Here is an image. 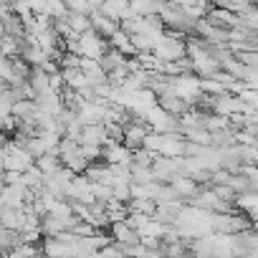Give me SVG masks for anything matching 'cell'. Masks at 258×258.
Instances as JSON below:
<instances>
[{
    "mask_svg": "<svg viewBox=\"0 0 258 258\" xmlns=\"http://www.w3.org/2000/svg\"><path fill=\"white\" fill-rule=\"evenodd\" d=\"M36 258H46V255H43V253H38V255H36Z\"/></svg>",
    "mask_w": 258,
    "mask_h": 258,
    "instance_id": "60d3db41",
    "label": "cell"
},
{
    "mask_svg": "<svg viewBox=\"0 0 258 258\" xmlns=\"http://www.w3.org/2000/svg\"><path fill=\"white\" fill-rule=\"evenodd\" d=\"M180 210H182V203H165V205H157L152 220H157V223L165 225V228H167V225H175Z\"/></svg>",
    "mask_w": 258,
    "mask_h": 258,
    "instance_id": "5bb4252c",
    "label": "cell"
},
{
    "mask_svg": "<svg viewBox=\"0 0 258 258\" xmlns=\"http://www.w3.org/2000/svg\"><path fill=\"white\" fill-rule=\"evenodd\" d=\"M157 106L165 111V114H170V116H175V119H180L190 106L182 101V99H177V96H160L157 99Z\"/></svg>",
    "mask_w": 258,
    "mask_h": 258,
    "instance_id": "9a60e30c",
    "label": "cell"
},
{
    "mask_svg": "<svg viewBox=\"0 0 258 258\" xmlns=\"http://www.w3.org/2000/svg\"><path fill=\"white\" fill-rule=\"evenodd\" d=\"M235 152H238L240 165H255V162H258V152H255V147H243V145H235Z\"/></svg>",
    "mask_w": 258,
    "mask_h": 258,
    "instance_id": "f546056e",
    "label": "cell"
},
{
    "mask_svg": "<svg viewBox=\"0 0 258 258\" xmlns=\"http://www.w3.org/2000/svg\"><path fill=\"white\" fill-rule=\"evenodd\" d=\"M13 104H16V99H13L11 89H8V91H0V121L11 116V109H13Z\"/></svg>",
    "mask_w": 258,
    "mask_h": 258,
    "instance_id": "1f68e13d",
    "label": "cell"
},
{
    "mask_svg": "<svg viewBox=\"0 0 258 258\" xmlns=\"http://www.w3.org/2000/svg\"><path fill=\"white\" fill-rule=\"evenodd\" d=\"M48 215H51V218H56L58 223H63V225H66V223H69V220L74 218V210H71V205H69V203L58 200V203L53 205V210H51Z\"/></svg>",
    "mask_w": 258,
    "mask_h": 258,
    "instance_id": "4316f807",
    "label": "cell"
},
{
    "mask_svg": "<svg viewBox=\"0 0 258 258\" xmlns=\"http://www.w3.org/2000/svg\"><path fill=\"white\" fill-rule=\"evenodd\" d=\"M0 28H3V36H8V38H23V21L18 18V16H3L0 18Z\"/></svg>",
    "mask_w": 258,
    "mask_h": 258,
    "instance_id": "2e32d148",
    "label": "cell"
},
{
    "mask_svg": "<svg viewBox=\"0 0 258 258\" xmlns=\"http://www.w3.org/2000/svg\"><path fill=\"white\" fill-rule=\"evenodd\" d=\"M129 172H132V185H150V182H155L152 167H137V165H132V167H129Z\"/></svg>",
    "mask_w": 258,
    "mask_h": 258,
    "instance_id": "cb8c5ba5",
    "label": "cell"
},
{
    "mask_svg": "<svg viewBox=\"0 0 258 258\" xmlns=\"http://www.w3.org/2000/svg\"><path fill=\"white\" fill-rule=\"evenodd\" d=\"M23 223H26L23 208H0V225H3V228H8L13 233H21Z\"/></svg>",
    "mask_w": 258,
    "mask_h": 258,
    "instance_id": "7c38bea8",
    "label": "cell"
},
{
    "mask_svg": "<svg viewBox=\"0 0 258 258\" xmlns=\"http://www.w3.org/2000/svg\"><path fill=\"white\" fill-rule=\"evenodd\" d=\"M0 160H3V170H6V172H18V175H23L26 170L33 167V157H31L23 147H18L13 140H8L3 147H0Z\"/></svg>",
    "mask_w": 258,
    "mask_h": 258,
    "instance_id": "6da1fadb",
    "label": "cell"
},
{
    "mask_svg": "<svg viewBox=\"0 0 258 258\" xmlns=\"http://www.w3.org/2000/svg\"><path fill=\"white\" fill-rule=\"evenodd\" d=\"M66 23L71 26L74 36H81V33L91 31V26H89V18H86V16H71V13H66Z\"/></svg>",
    "mask_w": 258,
    "mask_h": 258,
    "instance_id": "484cf974",
    "label": "cell"
},
{
    "mask_svg": "<svg viewBox=\"0 0 258 258\" xmlns=\"http://www.w3.org/2000/svg\"><path fill=\"white\" fill-rule=\"evenodd\" d=\"M240 258H258V253H245V255H240Z\"/></svg>",
    "mask_w": 258,
    "mask_h": 258,
    "instance_id": "ab89813d",
    "label": "cell"
},
{
    "mask_svg": "<svg viewBox=\"0 0 258 258\" xmlns=\"http://www.w3.org/2000/svg\"><path fill=\"white\" fill-rule=\"evenodd\" d=\"M28 84H31L33 94H41V91H46V89H48V76H46L41 69H33V74H31Z\"/></svg>",
    "mask_w": 258,
    "mask_h": 258,
    "instance_id": "83f0119b",
    "label": "cell"
},
{
    "mask_svg": "<svg viewBox=\"0 0 258 258\" xmlns=\"http://www.w3.org/2000/svg\"><path fill=\"white\" fill-rule=\"evenodd\" d=\"M162 8L165 3H160V0H135V3H129V16L152 18V16H160Z\"/></svg>",
    "mask_w": 258,
    "mask_h": 258,
    "instance_id": "4fadbf2b",
    "label": "cell"
},
{
    "mask_svg": "<svg viewBox=\"0 0 258 258\" xmlns=\"http://www.w3.org/2000/svg\"><path fill=\"white\" fill-rule=\"evenodd\" d=\"M33 165L43 172V177H46V175H53V172L61 167V162H58L56 155H41L38 160H33Z\"/></svg>",
    "mask_w": 258,
    "mask_h": 258,
    "instance_id": "603a6c76",
    "label": "cell"
},
{
    "mask_svg": "<svg viewBox=\"0 0 258 258\" xmlns=\"http://www.w3.org/2000/svg\"><path fill=\"white\" fill-rule=\"evenodd\" d=\"M43 16L51 18V21H58V18H66V8L61 0H46V6H43Z\"/></svg>",
    "mask_w": 258,
    "mask_h": 258,
    "instance_id": "d4e9b609",
    "label": "cell"
},
{
    "mask_svg": "<svg viewBox=\"0 0 258 258\" xmlns=\"http://www.w3.org/2000/svg\"><path fill=\"white\" fill-rule=\"evenodd\" d=\"M104 114H106V104L104 101H94V104H81L76 111V119L81 126H94V124H104Z\"/></svg>",
    "mask_w": 258,
    "mask_h": 258,
    "instance_id": "5b68a950",
    "label": "cell"
},
{
    "mask_svg": "<svg viewBox=\"0 0 258 258\" xmlns=\"http://www.w3.org/2000/svg\"><path fill=\"white\" fill-rule=\"evenodd\" d=\"M79 66H81V56H76V53H61L58 69H79Z\"/></svg>",
    "mask_w": 258,
    "mask_h": 258,
    "instance_id": "d590c367",
    "label": "cell"
},
{
    "mask_svg": "<svg viewBox=\"0 0 258 258\" xmlns=\"http://www.w3.org/2000/svg\"><path fill=\"white\" fill-rule=\"evenodd\" d=\"M38 250H41L46 258H66V255H69V245L58 243L56 238H43Z\"/></svg>",
    "mask_w": 258,
    "mask_h": 258,
    "instance_id": "ac0fdd59",
    "label": "cell"
},
{
    "mask_svg": "<svg viewBox=\"0 0 258 258\" xmlns=\"http://www.w3.org/2000/svg\"><path fill=\"white\" fill-rule=\"evenodd\" d=\"M210 192H213L220 203H233V200H235V192H233L228 185H213V187H210Z\"/></svg>",
    "mask_w": 258,
    "mask_h": 258,
    "instance_id": "836d02e7",
    "label": "cell"
},
{
    "mask_svg": "<svg viewBox=\"0 0 258 258\" xmlns=\"http://www.w3.org/2000/svg\"><path fill=\"white\" fill-rule=\"evenodd\" d=\"M0 81L8 84V86L21 84V81H16V76H13V66H11V61H8V58H3V56H0Z\"/></svg>",
    "mask_w": 258,
    "mask_h": 258,
    "instance_id": "4dcf8cb0",
    "label": "cell"
},
{
    "mask_svg": "<svg viewBox=\"0 0 258 258\" xmlns=\"http://www.w3.org/2000/svg\"><path fill=\"white\" fill-rule=\"evenodd\" d=\"M155 157L157 155H152V152H147V150H132V165H137V167H152V162H155Z\"/></svg>",
    "mask_w": 258,
    "mask_h": 258,
    "instance_id": "f1b7e54d",
    "label": "cell"
},
{
    "mask_svg": "<svg viewBox=\"0 0 258 258\" xmlns=\"http://www.w3.org/2000/svg\"><path fill=\"white\" fill-rule=\"evenodd\" d=\"M182 147H185V140H182L180 135H160V150H157V157L177 160V157H182Z\"/></svg>",
    "mask_w": 258,
    "mask_h": 258,
    "instance_id": "ba28073f",
    "label": "cell"
},
{
    "mask_svg": "<svg viewBox=\"0 0 258 258\" xmlns=\"http://www.w3.org/2000/svg\"><path fill=\"white\" fill-rule=\"evenodd\" d=\"M101 160L111 167H132V150H126L124 145H106L101 150Z\"/></svg>",
    "mask_w": 258,
    "mask_h": 258,
    "instance_id": "8992f818",
    "label": "cell"
},
{
    "mask_svg": "<svg viewBox=\"0 0 258 258\" xmlns=\"http://www.w3.org/2000/svg\"><path fill=\"white\" fill-rule=\"evenodd\" d=\"M104 213H106V218H109V225L111 223H121V220H126V205L124 203H116V200H109V203H104Z\"/></svg>",
    "mask_w": 258,
    "mask_h": 258,
    "instance_id": "ffe728a7",
    "label": "cell"
},
{
    "mask_svg": "<svg viewBox=\"0 0 258 258\" xmlns=\"http://www.w3.org/2000/svg\"><path fill=\"white\" fill-rule=\"evenodd\" d=\"M124 205H126V213H140V215H147V218H152L155 208H157L152 200H129Z\"/></svg>",
    "mask_w": 258,
    "mask_h": 258,
    "instance_id": "7402d4cb",
    "label": "cell"
},
{
    "mask_svg": "<svg viewBox=\"0 0 258 258\" xmlns=\"http://www.w3.org/2000/svg\"><path fill=\"white\" fill-rule=\"evenodd\" d=\"M28 203V190L21 185H13V187H0V205L3 208H23Z\"/></svg>",
    "mask_w": 258,
    "mask_h": 258,
    "instance_id": "52a82bcc",
    "label": "cell"
},
{
    "mask_svg": "<svg viewBox=\"0 0 258 258\" xmlns=\"http://www.w3.org/2000/svg\"><path fill=\"white\" fill-rule=\"evenodd\" d=\"M3 187H13V185H21V175L18 172H3Z\"/></svg>",
    "mask_w": 258,
    "mask_h": 258,
    "instance_id": "f35d334b",
    "label": "cell"
},
{
    "mask_svg": "<svg viewBox=\"0 0 258 258\" xmlns=\"http://www.w3.org/2000/svg\"><path fill=\"white\" fill-rule=\"evenodd\" d=\"M220 129H228V119L225 116H218V114H208L205 119V132H220Z\"/></svg>",
    "mask_w": 258,
    "mask_h": 258,
    "instance_id": "d6a6232c",
    "label": "cell"
},
{
    "mask_svg": "<svg viewBox=\"0 0 258 258\" xmlns=\"http://www.w3.org/2000/svg\"><path fill=\"white\" fill-rule=\"evenodd\" d=\"M79 152H81V157L89 162V165H94L96 160H101V147H79Z\"/></svg>",
    "mask_w": 258,
    "mask_h": 258,
    "instance_id": "8d00e7d4",
    "label": "cell"
},
{
    "mask_svg": "<svg viewBox=\"0 0 258 258\" xmlns=\"http://www.w3.org/2000/svg\"><path fill=\"white\" fill-rule=\"evenodd\" d=\"M99 13L114 23H121L129 18V3L126 0H109V3H101L99 6Z\"/></svg>",
    "mask_w": 258,
    "mask_h": 258,
    "instance_id": "30bf717a",
    "label": "cell"
},
{
    "mask_svg": "<svg viewBox=\"0 0 258 258\" xmlns=\"http://www.w3.org/2000/svg\"><path fill=\"white\" fill-rule=\"evenodd\" d=\"M152 132V129L142 121V119H132L126 126H121V145L126 147V150H140L142 147V142H145V137Z\"/></svg>",
    "mask_w": 258,
    "mask_h": 258,
    "instance_id": "277c9868",
    "label": "cell"
},
{
    "mask_svg": "<svg viewBox=\"0 0 258 258\" xmlns=\"http://www.w3.org/2000/svg\"><path fill=\"white\" fill-rule=\"evenodd\" d=\"M99 66H101L104 74H111V71H116V69H124V66H126V58H124L121 53H116L114 48H109V51L99 58Z\"/></svg>",
    "mask_w": 258,
    "mask_h": 258,
    "instance_id": "e0dca14e",
    "label": "cell"
},
{
    "mask_svg": "<svg viewBox=\"0 0 258 258\" xmlns=\"http://www.w3.org/2000/svg\"><path fill=\"white\" fill-rule=\"evenodd\" d=\"M155 58H160L162 63H175L180 58H185V38L180 36H172V33H165L162 41L152 48Z\"/></svg>",
    "mask_w": 258,
    "mask_h": 258,
    "instance_id": "7a4b0ae2",
    "label": "cell"
},
{
    "mask_svg": "<svg viewBox=\"0 0 258 258\" xmlns=\"http://www.w3.org/2000/svg\"><path fill=\"white\" fill-rule=\"evenodd\" d=\"M109 51V43L104 38H99L94 31H86L79 36V56L89 58V61H99L104 53Z\"/></svg>",
    "mask_w": 258,
    "mask_h": 258,
    "instance_id": "3957f363",
    "label": "cell"
},
{
    "mask_svg": "<svg viewBox=\"0 0 258 258\" xmlns=\"http://www.w3.org/2000/svg\"><path fill=\"white\" fill-rule=\"evenodd\" d=\"M11 116L13 119H18V121H33V116H36V104L33 101H16L13 104V109H11Z\"/></svg>",
    "mask_w": 258,
    "mask_h": 258,
    "instance_id": "d6986e66",
    "label": "cell"
},
{
    "mask_svg": "<svg viewBox=\"0 0 258 258\" xmlns=\"http://www.w3.org/2000/svg\"><path fill=\"white\" fill-rule=\"evenodd\" d=\"M106 147V135H104V126L94 124V126H81V135H79V147Z\"/></svg>",
    "mask_w": 258,
    "mask_h": 258,
    "instance_id": "9c48e42d",
    "label": "cell"
},
{
    "mask_svg": "<svg viewBox=\"0 0 258 258\" xmlns=\"http://www.w3.org/2000/svg\"><path fill=\"white\" fill-rule=\"evenodd\" d=\"M238 99H240L248 109H253V111L258 109V91H253V89H243V91L238 94Z\"/></svg>",
    "mask_w": 258,
    "mask_h": 258,
    "instance_id": "e575fe53",
    "label": "cell"
},
{
    "mask_svg": "<svg viewBox=\"0 0 258 258\" xmlns=\"http://www.w3.org/2000/svg\"><path fill=\"white\" fill-rule=\"evenodd\" d=\"M238 175H240V177H245L248 182H253V185H258V170H255V165H240V170H238Z\"/></svg>",
    "mask_w": 258,
    "mask_h": 258,
    "instance_id": "74e56055",
    "label": "cell"
},
{
    "mask_svg": "<svg viewBox=\"0 0 258 258\" xmlns=\"http://www.w3.org/2000/svg\"><path fill=\"white\" fill-rule=\"evenodd\" d=\"M58 233H63V223H58L51 215H43L41 218V238H56Z\"/></svg>",
    "mask_w": 258,
    "mask_h": 258,
    "instance_id": "44dd1931",
    "label": "cell"
},
{
    "mask_svg": "<svg viewBox=\"0 0 258 258\" xmlns=\"http://www.w3.org/2000/svg\"><path fill=\"white\" fill-rule=\"evenodd\" d=\"M109 238H111V243H119V245H135V243H140V235L132 228H126L124 220L109 225Z\"/></svg>",
    "mask_w": 258,
    "mask_h": 258,
    "instance_id": "8fae6325",
    "label": "cell"
}]
</instances>
